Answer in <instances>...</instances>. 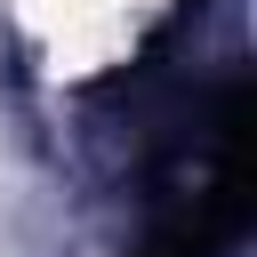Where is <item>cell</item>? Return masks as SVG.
I'll list each match as a JSON object with an SVG mask.
<instances>
[{"label": "cell", "instance_id": "1", "mask_svg": "<svg viewBox=\"0 0 257 257\" xmlns=\"http://www.w3.org/2000/svg\"><path fill=\"white\" fill-rule=\"evenodd\" d=\"M249 193H257V169H249V72L233 64L217 80V96L201 104V120L177 137L153 225H145V241L128 257H233L241 233H249Z\"/></svg>", "mask_w": 257, "mask_h": 257}]
</instances>
